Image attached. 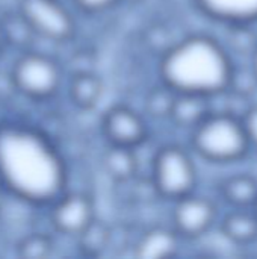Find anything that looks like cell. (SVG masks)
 Returning a JSON list of instances; mask_svg holds the SVG:
<instances>
[{
  "label": "cell",
  "mask_w": 257,
  "mask_h": 259,
  "mask_svg": "<svg viewBox=\"0 0 257 259\" xmlns=\"http://www.w3.org/2000/svg\"><path fill=\"white\" fill-rule=\"evenodd\" d=\"M0 182L14 199L50 208L68 185L67 162L39 127L6 118L0 121Z\"/></svg>",
  "instance_id": "6da1fadb"
},
{
  "label": "cell",
  "mask_w": 257,
  "mask_h": 259,
  "mask_svg": "<svg viewBox=\"0 0 257 259\" xmlns=\"http://www.w3.org/2000/svg\"><path fill=\"white\" fill-rule=\"evenodd\" d=\"M235 62L214 36L192 33L164 50L158 62L161 82L180 94L218 97L229 90Z\"/></svg>",
  "instance_id": "7a4b0ae2"
},
{
  "label": "cell",
  "mask_w": 257,
  "mask_h": 259,
  "mask_svg": "<svg viewBox=\"0 0 257 259\" xmlns=\"http://www.w3.org/2000/svg\"><path fill=\"white\" fill-rule=\"evenodd\" d=\"M191 146L201 159L220 165L244 159L251 147L242 118L226 111H214L191 131Z\"/></svg>",
  "instance_id": "3957f363"
},
{
  "label": "cell",
  "mask_w": 257,
  "mask_h": 259,
  "mask_svg": "<svg viewBox=\"0 0 257 259\" xmlns=\"http://www.w3.org/2000/svg\"><path fill=\"white\" fill-rule=\"evenodd\" d=\"M9 74L15 93L32 102L53 99L59 93L64 79L62 67L53 56L32 49L20 52Z\"/></svg>",
  "instance_id": "277c9868"
},
{
  "label": "cell",
  "mask_w": 257,
  "mask_h": 259,
  "mask_svg": "<svg viewBox=\"0 0 257 259\" xmlns=\"http://www.w3.org/2000/svg\"><path fill=\"white\" fill-rule=\"evenodd\" d=\"M197 184V167L186 149L167 144L156 152L151 164V185L159 197L176 202L195 193Z\"/></svg>",
  "instance_id": "5b68a950"
},
{
  "label": "cell",
  "mask_w": 257,
  "mask_h": 259,
  "mask_svg": "<svg viewBox=\"0 0 257 259\" xmlns=\"http://www.w3.org/2000/svg\"><path fill=\"white\" fill-rule=\"evenodd\" d=\"M17 9L42 39L62 44L76 35V20L62 0H18Z\"/></svg>",
  "instance_id": "8992f818"
},
{
  "label": "cell",
  "mask_w": 257,
  "mask_h": 259,
  "mask_svg": "<svg viewBox=\"0 0 257 259\" xmlns=\"http://www.w3.org/2000/svg\"><path fill=\"white\" fill-rule=\"evenodd\" d=\"M218 219L217 205L204 196L191 193L173 202L171 226L183 240H197L206 235Z\"/></svg>",
  "instance_id": "52a82bcc"
},
{
  "label": "cell",
  "mask_w": 257,
  "mask_h": 259,
  "mask_svg": "<svg viewBox=\"0 0 257 259\" xmlns=\"http://www.w3.org/2000/svg\"><path fill=\"white\" fill-rule=\"evenodd\" d=\"M95 205L91 196L80 191H65L50 205L48 220L55 232L76 238L95 220Z\"/></svg>",
  "instance_id": "ba28073f"
},
{
  "label": "cell",
  "mask_w": 257,
  "mask_h": 259,
  "mask_svg": "<svg viewBox=\"0 0 257 259\" xmlns=\"http://www.w3.org/2000/svg\"><path fill=\"white\" fill-rule=\"evenodd\" d=\"M101 134L111 146L138 149L148 140V123L133 108L115 105L101 117Z\"/></svg>",
  "instance_id": "9c48e42d"
},
{
  "label": "cell",
  "mask_w": 257,
  "mask_h": 259,
  "mask_svg": "<svg viewBox=\"0 0 257 259\" xmlns=\"http://www.w3.org/2000/svg\"><path fill=\"white\" fill-rule=\"evenodd\" d=\"M182 240L173 226H151L135 241L133 256L138 259L174 258L180 252Z\"/></svg>",
  "instance_id": "30bf717a"
},
{
  "label": "cell",
  "mask_w": 257,
  "mask_h": 259,
  "mask_svg": "<svg viewBox=\"0 0 257 259\" xmlns=\"http://www.w3.org/2000/svg\"><path fill=\"white\" fill-rule=\"evenodd\" d=\"M194 3L206 17L227 26L257 23V0H194Z\"/></svg>",
  "instance_id": "8fae6325"
},
{
  "label": "cell",
  "mask_w": 257,
  "mask_h": 259,
  "mask_svg": "<svg viewBox=\"0 0 257 259\" xmlns=\"http://www.w3.org/2000/svg\"><path fill=\"white\" fill-rule=\"evenodd\" d=\"M211 100L212 97L208 96L177 93L171 108L170 121L180 129L194 131L215 111Z\"/></svg>",
  "instance_id": "7c38bea8"
},
{
  "label": "cell",
  "mask_w": 257,
  "mask_h": 259,
  "mask_svg": "<svg viewBox=\"0 0 257 259\" xmlns=\"http://www.w3.org/2000/svg\"><path fill=\"white\" fill-rule=\"evenodd\" d=\"M105 93L103 79L91 70H77L71 74L67 94L73 106L80 111L94 109Z\"/></svg>",
  "instance_id": "4fadbf2b"
},
{
  "label": "cell",
  "mask_w": 257,
  "mask_h": 259,
  "mask_svg": "<svg viewBox=\"0 0 257 259\" xmlns=\"http://www.w3.org/2000/svg\"><path fill=\"white\" fill-rule=\"evenodd\" d=\"M220 231L227 241L236 246H250L257 241V214L254 209L232 208L221 219Z\"/></svg>",
  "instance_id": "5bb4252c"
},
{
  "label": "cell",
  "mask_w": 257,
  "mask_h": 259,
  "mask_svg": "<svg viewBox=\"0 0 257 259\" xmlns=\"http://www.w3.org/2000/svg\"><path fill=\"white\" fill-rule=\"evenodd\" d=\"M221 199L235 209H253L257 202V179L248 173L226 178L220 185Z\"/></svg>",
  "instance_id": "9a60e30c"
},
{
  "label": "cell",
  "mask_w": 257,
  "mask_h": 259,
  "mask_svg": "<svg viewBox=\"0 0 257 259\" xmlns=\"http://www.w3.org/2000/svg\"><path fill=\"white\" fill-rule=\"evenodd\" d=\"M136 149L111 146L101 156V165L106 175L115 182H129L138 173V158Z\"/></svg>",
  "instance_id": "2e32d148"
},
{
  "label": "cell",
  "mask_w": 257,
  "mask_h": 259,
  "mask_svg": "<svg viewBox=\"0 0 257 259\" xmlns=\"http://www.w3.org/2000/svg\"><path fill=\"white\" fill-rule=\"evenodd\" d=\"M0 29L6 47L15 49L18 52H26L32 49L33 39L36 38L30 24L17 11L5 12L0 17Z\"/></svg>",
  "instance_id": "e0dca14e"
},
{
  "label": "cell",
  "mask_w": 257,
  "mask_h": 259,
  "mask_svg": "<svg viewBox=\"0 0 257 259\" xmlns=\"http://www.w3.org/2000/svg\"><path fill=\"white\" fill-rule=\"evenodd\" d=\"M77 249L85 256H100L106 252L112 241V231L111 228L95 219L80 235L76 237Z\"/></svg>",
  "instance_id": "ac0fdd59"
},
{
  "label": "cell",
  "mask_w": 257,
  "mask_h": 259,
  "mask_svg": "<svg viewBox=\"0 0 257 259\" xmlns=\"http://www.w3.org/2000/svg\"><path fill=\"white\" fill-rule=\"evenodd\" d=\"M176 94H177L176 91H173L170 87H167L162 82L159 87L151 88L145 94V100H144L145 115L153 120H170Z\"/></svg>",
  "instance_id": "d6986e66"
},
{
  "label": "cell",
  "mask_w": 257,
  "mask_h": 259,
  "mask_svg": "<svg viewBox=\"0 0 257 259\" xmlns=\"http://www.w3.org/2000/svg\"><path fill=\"white\" fill-rule=\"evenodd\" d=\"M55 241L44 232H32L21 237L15 244V255L23 259H45L52 256Z\"/></svg>",
  "instance_id": "ffe728a7"
},
{
  "label": "cell",
  "mask_w": 257,
  "mask_h": 259,
  "mask_svg": "<svg viewBox=\"0 0 257 259\" xmlns=\"http://www.w3.org/2000/svg\"><path fill=\"white\" fill-rule=\"evenodd\" d=\"M257 77L254 76L251 67L248 65L245 70L239 65L235 64V68H233V74H232V79H230V85H229V91L232 93H236V94H241V96H245V97H250L256 93L257 90Z\"/></svg>",
  "instance_id": "44dd1931"
},
{
  "label": "cell",
  "mask_w": 257,
  "mask_h": 259,
  "mask_svg": "<svg viewBox=\"0 0 257 259\" xmlns=\"http://www.w3.org/2000/svg\"><path fill=\"white\" fill-rule=\"evenodd\" d=\"M121 0H73V3L85 14H101L112 9Z\"/></svg>",
  "instance_id": "7402d4cb"
},
{
  "label": "cell",
  "mask_w": 257,
  "mask_h": 259,
  "mask_svg": "<svg viewBox=\"0 0 257 259\" xmlns=\"http://www.w3.org/2000/svg\"><path fill=\"white\" fill-rule=\"evenodd\" d=\"M242 121H244V126H245V131H247V135L250 140V146L254 147L257 152V105H253L247 111Z\"/></svg>",
  "instance_id": "603a6c76"
},
{
  "label": "cell",
  "mask_w": 257,
  "mask_h": 259,
  "mask_svg": "<svg viewBox=\"0 0 257 259\" xmlns=\"http://www.w3.org/2000/svg\"><path fill=\"white\" fill-rule=\"evenodd\" d=\"M250 67H251L254 76L257 77V49L254 50V53L251 55V58H250Z\"/></svg>",
  "instance_id": "cb8c5ba5"
},
{
  "label": "cell",
  "mask_w": 257,
  "mask_h": 259,
  "mask_svg": "<svg viewBox=\"0 0 257 259\" xmlns=\"http://www.w3.org/2000/svg\"><path fill=\"white\" fill-rule=\"evenodd\" d=\"M6 190H5V187L2 185V182H0V212L3 211V206H5V199H6Z\"/></svg>",
  "instance_id": "d4e9b609"
},
{
  "label": "cell",
  "mask_w": 257,
  "mask_h": 259,
  "mask_svg": "<svg viewBox=\"0 0 257 259\" xmlns=\"http://www.w3.org/2000/svg\"><path fill=\"white\" fill-rule=\"evenodd\" d=\"M5 47H6V44H5V39H3V35H2V29H0V56H2Z\"/></svg>",
  "instance_id": "484cf974"
},
{
  "label": "cell",
  "mask_w": 257,
  "mask_h": 259,
  "mask_svg": "<svg viewBox=\"0 0 257 259\" xmlns=\"http://www.w3.org/2000/svg\"><path fill=\"white\" fill-rule=\"evenodd\" d=\"M124 2H130V3H138V2H141V0H124Z\"/></svg>",
  "instance_id": "4316f807"
},
{
  "label": "cell",
  "mask_w": 257,
  "mask_h": 259,
  "mask_svg": "<svg viewBox=\"0 0 257 259\" xmlns=\"http://www.w3.org/2000/svg\"><path fill=\"white\" fill-rule=\"evenodd\" d=\"M253 209H254V212L257 214V202H256V205H254V208H253Z\"/></svg>",
  "instance_id": "83f0119b"
}]
</instances>
